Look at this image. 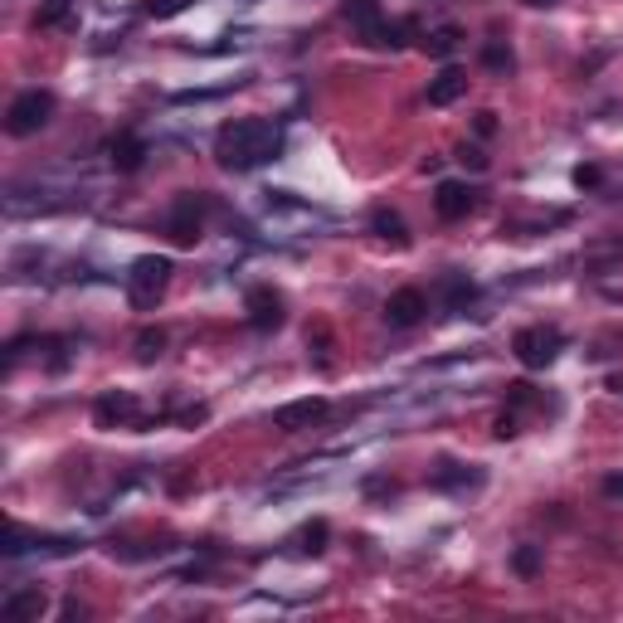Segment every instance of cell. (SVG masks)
Instances as JSON below:
<instances>
[{
  "mask_svg": "<svg viewBox=\"0 0 623 623\" xmlns=\"http://www.w3.org/2000/svg\"><path fill=\"white\" fill-rule=\"evenodd\" d=\"M526 5H555V0H526Z\"/></svg>",
  "mask_w": 623,
  "mask_h": 623,
  "instance_id": "cell-31",
  "label": "cell"
},
{
  "mask_svg": "<svg viewBox=\"0 0 623 623\" xmlns=\"http://www.w3.org/2000/svg\"><path fill=\"white\" fill-rule=\"evenodd\" d=\"M137 419H142V404H137L132 390H108V395H98V404H93V424L98 429H127Z\"/></svg>",
  "mask_w": 623,
  "mask_h": 623,
  "instance_id": "cell-8",
  "label": "cell"
},
{
  "mask_svg": "<svg viewBox=\"0 0 623 623\" xmlns=\"http://www.w3.org/2000/svg\"><path fill=\"white\" fill-rule=\"evenodd\" d=\"M54 93L49 88H25V93H15L10 98V108H5V132L10 137H35L44 132L49 122H54Z\"/></svg>",
  "mask_w": 623,
  "mask_h": 623,
  "instance_id": "cell-2",
  "label": "cell"
},
{
  "mask_svg": "<svg viewBox=\"0 0 623 623\" xmlns=\"http://www.w3.org/2000/svg\"><path fill=\"white\" fill-rule=\"evenodd\" d=\"M429 317V293L424 288H395L390 293V302H385V322L390 327H419Z\"/></svg>",
  "mask_w": 623,
  "mask_h": 623,
  "instance_id": "cell-9",
  "label": "cell"
},
{
  "mask_svg": "<svg viewBox=\"0 0 623 623\" xmlns=\"http://www.w3.org/2000/svg\"><path fill=\"white\" fill-rule=\"evenodd\" d=\"M512 351L516 361L526 370H546L560 361V351H565V331L560 327H546V322H536V327H521L512 336Z\"/></svg>",
  "mask_w": 623,
  "mask_h": 623,
  "instance_id": "cell-5",
  "label": "cell"
},
{
  "mask_svg": "<svg viewBox=\"0 0 623 623\" xmlns=\"http://www.w3.org/2000/svg\"><path fill=\"white\" fill-rule=\"evenodd\" d=\"M599 487H604V497H614V502H623V473H609L604 482H599Z\"/></svg>",
  "mask_w": 623,
  "mask_h": 623,
  "instance_id": "cell-29",
  "label": "cell"
},
{
  "mask_svg": "<svg viewBox=\"0 0 623 623\" xmlns=\"http://www.w3.org/2000/svg\"><path fill=\"white\" fill-rule=\"evenodd\" d=\"M482 473H463L458 463H443L439 473H434V487H477Z\"/></svg>",
  "mask_w": 623,
  "mask_h": 623,
  "instance_id": "cell-23",
  "label": "cell"
},
{
  "mask_svg": "<svg viewBox=\"0 0 623 623\" xmlns=\"http://www.w3.org/2000/svg\"><path fill=\"white\" fill-rule=\"evenodd\" d=\"M458 161H463V166H473V171H487V156H482L477 147H458Z\"/></svg>",
  "mask_w": 623,
  "mask_h": 623,
  "instance_id": "cell-28",
  "label": "cell"
},
{
  "mask_svg": "<svg viewBox=\"0 0 623 623\" xmlns=\"http://www.w3.org/2000/svg\"><path fill=\"white\" fill-rule=\"evenodd\" d=\"M181 10H190V0H147V15H156V20H171Z\"/></svg>",
  "mask_w": 623,
  "mask_h": 623,
  "instance_id": "cell-25",
  "label": "cell"
},
{
  "mask_svg": "<svg viewBox=\"0 0 623 623\" xmlns=\"http://www.w3.org/2000/svg\"><path fill=\"white\" fill-rule=\"evenodd\" d=\"M244 317H249V327L254 331H278L283 322H288V302H283V293H273V288H249L244 293Z\"/></svg>",
  "mask_w": 623,
  "mask_h": 623,
  "instance_id": "cell-7",
  "label": "cell"
},
{
  "mask_svg": "<svg viewBox=\"0 0 623 623\" xmlns=\"http://www.w3.org/2000/svg\"><path fill=\"white\" fill-rule=\"evenodd\" d=\"M434 210H439V220H468L477 210V190L468 181H439L434 190Z\"/></svg>",
  "mask_w": 623,
  "mask_h": 623,
  "instance_id": "cell-10",
  "label": "cell"
},
{
  "mask_svg": "<svg viewBox=\"0 0 623 623\" xmlns=\"http://www.w3.org/2000/svg\"><path fill=\"white\" fill-rule=\"evenodd\" d=\"M419 44H424V54H434V59H453L458 44H463V30H458V25H439V30H429Z\"/></svg>",
  "mask_w": 623,
  "mask_h": 623,
  "instance_id": "cell-17",
  "label": "cell"
},
{
  "mask_svg": "<svg viewBox=\"0 0 623 623\" xmlns=\"http://www.w3.org/2000/svg\"><path fill=\"white\" fill-rule=\"evenodd\" d=\"M512 570L521 580H536V575H541V546H516Z\"/></svg>",
  "mask_w": 623,
  "mask_h": 623,
  "instance_id": "cell-22",
  "label": "cell"
},
{
  "mask_svg": "<svg viewBox=\"0 0 623 623\" xmlns=\"http://www.w3.org/2000/svg\"><path fill=\"white\" fill-rule=\"evenodd\" d=\"M327 541H331V526L327 521H307L302 531L293 536V550L297 555H322L327 550Z\"/></svg>",
  "mask_w": 623,
  "mask_h": 623,
  "instance_id": "cell-19",
  "label": "cell"
},
{
  "mask_svg": "<svg viewBox=\"0 0 623 623\" xmlns=\"http://www.w3.org/2000/svg\"><path fill=\"white\" fill-rule=\"evenodd\" d=\"M49 609V594L39 585H30V589H15V594H5V604H0V614L10 623H30V619H39Z\"/></svg>",
  "mask_w": 623,
  "mask_h": 623,
  "instance_id": "cell-12",
  "label": "cell"
},
{
  "mask_svg": "<svg viewBox=\"0 0 623 623\" xmlns=\"http://www.w3.org/2000/svg\"><path fill=\"white\" fill-rule=\"evenodd\" d=\"M108 161L122 176H132V171H142V161H147V142H142L137 132H117L108 142Z\"/></svg>",
  "mask_w": 623,
  "mask_h": 623,
  "instance_id": "cell-13",
  "label": "cell"
},
{
  "mask_svg": "<svg viewBox=\"0 0 623 623\" xmlns=\"http://www.w3.org/2000/svg\"><path fill=\"white\" fill-rule=\"evenodd\" d=\"M166 341H171V336H166L161 327H142L137 331V361H142V366L161 361V356H166Z\"/></svg>",
  "mask_w": 623,
  "mask_h": 623,
  "instance_id": "cell-20",
  "label": "cell"
},
{
  "mask_svg": "<svg viewBox=\"0 0 623 623\" xmlns=\"http://www.w3.org/2000/svg\"><path fill=\"white\" fill-rule=\"evenodd\" d=\"M439 297H443V307L448 312H468L477 302V283L468 278V273H443L439 278Z\"/></svg>",
  "mask_w": 623,
  "mask_h": 623,
  "instance_id": "cell-15",
  "label": "cell"
},
{
  "mask_svg": "<svg viewBox=\"0 0 623 623\" xmlns=\"http://www.w3.org/2000/svg\"><path fill=\"white\" fill-rule=\"evenodd\" d=\"M341 15H346V25H351V30L361 35V44H375V49H385L390 20H385L380 0H346V5H341Z\"/></svg>",
  "mask_w": 623,
  "mask_h": 623,
  "instance_id": "cell-6",
  "label": "cell"
},
{
  "mask_svg": "<svg viewBox=\"0 0 623 623\" xmlns=\"http://www.w3.org/2000/svg\"><path fill=\"white\" fill-rule=\"evenodd\" d=\"M322 419H327V400H322V395H307V400L283 404V409L273 414V429L297 434V429H312V424H322Z\"/></svg>",
  "mask_w": 623,
  "mask_h": 623,
  "instance_id": "cell-11",
  "label": "cell"
},
{
  "mask_svg": "<svg viewBox=\"0 0 623 623\" xmlns=\"http://www.w3.org/2000/svg\"><path fill=\"white\" fill-rule=\"evenodd\" d=\"M492 434H497V439H516V434H521V429H516V414H512V409H507V414H497Z\"/></svg>",
  "mask_w": 623,
  "mask_h": 623,
  "instance_id": "cell-27",
  "label": "cell"
},
{
  "mask_svg": "<svg viewBox=\"0 0 623 623\" xmlns=\"http://www.w3.org/2000/svg\"><path fill=\"white\" fill-rule=\"evenodd\" d=\"M210 210H215V200H210V195H195V190L176 195V205H171V215H166V234H171V244L195 249V244H200V234H205Z\"/></svg>",
  "mask_w": 623,
  "mask_h": 623,
  "instance_id": "cell-4",
  "label": "cell"
},
{
  "mask_svg": "<svg viewBox=\"0 0 623 623\" xmlns=\"http://www.w3.org/2000/svg\"><path fill=\"white\" fill-rule=\"evenodd\" d=\"M74 25V0H44L39 5V30H64Z\"/></svg>",
  "mask_w": 623,
  "mask_h": 623,
  "instance_id": "cell-21",
  "label": "cell"
},
{
  "mask_svg": "<svg viewBox=\"0 0 623 623\" xmlns=\"http://www.w3.org/2000/svg\"><path fill=\"white\" fill-rule=\"evenodd\" d=\"M370 234L385 239V244H395V249H409V224H404V215L400 210H390V205L370 210Z\"/></svg>",
  "mask_w": 623,
  "mask_h": 623,
  "instance_id": "cell-14",
  "label": "cell"
},
{
  "mask_svg": "<svg viewBox=\"0 0 623 623\" xmlns=\"http://www.w3.org/2000/svg\"><path fill=\"white\" fill-rule=\"evenodd\" d=\"M463 93H468V74H463V69H453V64H448V69H443V74L429 83V103H434V108L458 103Z\"/></svg>",
  "mask_w": 623,
  "mask_h": 623,
  "instance_id": "cell-16",
  "label": "cell"
},
{
  "mask_svg": "<svg viewBox=\"0 0 623 623\" xmlns=\"http://www.w3.org/2000/svg\"><path fill=\"white\" fill-rule=\"evenodd\" d=\"M482 69H487V74H497V78L512 74V69H516L512 44H507V39H487V44H482Z\"/></svg>",
  "mask_w": 623,
  "mask_h": 623,
  "instance_id": "cell-18",
  "label": "cell"
},
{
  "mask_svg": "<svg viewBox=\"0 0 623 623\" xmlns=\"http://www.w3.org/2000/svg\"><path fill=\"white\" fill-rule=\"evenodd\" d=\"M536 385H526V380H516V385H507V404H512V414L516 409H536Z\"/></svg>",
  "mask_w": 623,
  "mask_h": 623,
  "instance_id": "cell-24",
  "label": "cell"
},
{
  "mask_svg": "<svg viewBox=\"0 0 623 623\" xmlns=\"http://www.w3.org/2000/svg\"><path fill=\"white\" fill-rule=\"evenodd\" d=\"M171 288V258L166 254H142L132 263V273H127V297H132V307L137 312H151L161 297Z\"/></svg>",
  "mask_w": 623,
  "mask_h": 623,
  "instance_id": "cell-3",
  "label": "cell"
},
{
  "mask_svg": "<svg viewBox=\"0 0 623 623\" xmlns=\"http://www.w3.org/2000/svg\"><path fill=\"white\" fill-rule=\"evenodd\" d=\"M599 181H604V171H599V166H575V185H580V190H594Z\"/></svg>",
  "mask_w": 623,
  "mask_h": 623,
  "instance_id": "cell-26",
  "label": "cell"
},
{
  "mask_svg": "<svg viewBox=\"0 0 623 623\" xmlns=\"http://www.w3.org/2000/svg\"><path fill=\"white\" fill-rule=\"evenodd\" d=\"M497 132V112H477V137H492Z\"/></svg>",
  "mask_w": 623,
  "mask_h": 623,
  "instance_id": "cell-30",
  "label": "cell"
},
{
  "mask_svg": "<svg viewBox=\"0 0 623 623\" xmlns=\"http://www.w3.org/2000/svg\"><path fill=\"white\" fill-rule=\"evenodd\" d=\"M283 151V127L268 117H234L215 137V161L224 171H254Z\"/></svg>",
  "mask_w": 623,
  "mask_h": 623,
  "instance_id": "cell-1",
  "label": "cell"
}]
</instances>
